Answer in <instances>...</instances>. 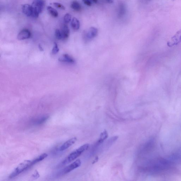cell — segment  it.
<instances>
[{
    "mask_svg": "<svg viewBox=\"0 0 181 181\" xmlns=\"http://www.w3.org/2000/svg\"><path fill=\"white\" fill-rule=\"evenodd\" d=\"M48 156V155L46 153H44L41 154L39 156L37 157V158L33 159V160H32V166L34 165H35L36 163H38L39 162L42 161L44 160V159L46 158Z\"/></svg>",
    "mask_w": 181,
    "mask_h": 181,
    "instance_id": "obj_14",
    "label": "cell"
},
{
    "mask_svg": "<svg viewBox=\"0 0 181 181\" xmlns=\"http://www.w3.org/2000/svg\"><path fill=\"white\" fill-rule=\"evenodd\" d=\"M59 51V49L57 44L56 43H54V47L52 51V53L53 55H56L57 54Z\"/></svg>",
    "mask_w": 181,
    "mask_h": 181,
    "instance_id": "obj_19",
    "label": "cell"
},
{
    "mask_svg": "<svg viewBox=\"0 0 181 181\" xmlns=\"http://www.w3.org/2000/svg\"><path fill=\"white\" fill-rule=\"evenodd\" d=\"M109 3H113V0H107Z\"/></svg>",
    "mask_w": 181,
    "mask_h": 181,
    "instance_id": "obj_24",
    "label": "cell"
},
{
    "mask_svg": "<svg viewBox=\"0 0 181 181\" xmlns=\"http://www.w3.org/2000/svg\"><path fill=\"white\" fill-rule=\"evenodd\" d=\"M77 139L76 137H73L65 142L64 143L60 146L59 148L60 151H63L68 149L74 144L77 141Z\"/></svg>",
    "mask_w": 181,
    "mask_h": 181,
    "instance_id": "obj_7",
    "label": "cell"
},
{
    "mask_svg": "<svg viewBox=\"0 0 181 181\" xmlns=\"http://www.w3.org/2000/svg\"><path fill=\"white\" fill-rule=\"evenodd\" d=\"M98 33V30L94 27H91L84 31L83 35L84 42L86 43L90 42L97 36Z\"/></svg>",
    "mask_w": 181,
    "mask_h": 181,
    "instance_id": "obj_4",
    "label": "cell"
},
{
    "mask_svg": "<svg viewBox=\"0 0 181 181\" xmlns=\"http://www.w3.org/2000/svg\"><path fill=\"white\" fill-rule=\"evenodd\" d=\"M55 35L57 39L58 40H62V37L61 30L59 29H56L55 31Z\"/></svg>",
    "mask_w": 181,
    "mask_h": 181,
    "instance_id": "obj_18",
    "label": "cell"
},
{
    "mask_svg": "<svg viewBox=\"0 0 181 181\" xmlns=\"http://www.w3.org/2000/svg\"><path fill=\"white\" fill-rule=\"evenodd\" d=\"M32 166V160H26L23 161L19 164L17 167L11 173L9 176V178L12 179L16 177Z\"/></svg>",
    "mask_w": 181,
    "mask_h": 181,
    "instance_id": "obj_2",
    "label": "cell"
},
{
    "mask_svg": "<svg viewBox=\"0 0 181 181\" xmlns=\"http://www.w3.org/2000/svg\"><path fill=\"white\" fill-rule=\"evenodd\" d=\"M30 31L28 29H23L18 34L17 38L19 40H24L29 38L31 37Z\"/></svg>",
    "mask_w": 181,
    "mask_h": 181,
    "instance_id": "obj_8",
    "label": "cell"
},
{
    "mask_svg": "<svg viewBox=\"0 0 181 181\" xmlns=\"http://www.w3.org/2000/svg\"><path fill=\"white\" fill-rule=\"evenodd\" d=\"M71 25L72 28L75 31L78 30L80 27V23L78 20L75 18L72 19Z\"/></svg>",
    "mask_w": 181,
    "mask_h": 181,
    "instance_id": "obj_15",
    "label": "cell"
},
{
    "mask_svg": "<svg viewBox=\"0 0 181 181\" xmlns=\"http://www.w3.org/2000/svg\"><path fill=\"white\" fill-rule=\"evenodd\" d=\"M54 5L56 7V8L62 10L65 9V8L64 6L62 5L61 4L59 3H54Z\"/></svg>",
    "mask_w": 181,
    "mask_h": 181,
    "instance_id": "obj_21",
    "label": "cell"
},
{
    "mask_svg": "<svg viewBox=\"0 0 181 181\" xmlns=\"http://www.w3.org/2000/svg\"><path fill=\"white\" fill-rule=\"evenodd\" d=\"M59 60L60 62H66L70 64H74L76 62L75 60L73 57L67 54L62 55L59 57Z\"/></svg>",
    "mask_w": 181,
    "mask_h": 181,
    "instance_id": "obj_10",
    "label": "cell"
},
{
    "mask_svg": "<svg viewBox=\"0 0 181 181\" xmlns=\"http://www.w3.org/2000/svg\"><path fill=\"white\" fill-rule=\"evenodd\" d=\"M92 1L94 2L95 3H97L98 2V0H92Z\"/></svg>",
    "mask_w": 181,
    "mask_h": 181,
    "instance_id": "obj_26",
    "label": "cell"
},
{
    "mask_svg": "<svg viewBox=\"0 0 181 181\" xmlns=\"http://www.w3.org/2000/svg\"><path fill=\"white\" fill-rule=\"evenodd\" d=\"M89 146H90V145L88 144H86L80 147L79 148L72 152L67 157L65 158L64 160L62 162L61 165H67V164L70 163L71 162L76 160L82 154L87 150L89 148Z\"/></svg>",
    "mask_w": 181,
    "mask_h": 181,
    "instance_id": "obj_1",
    "label": "cell"
},
{
    "mask_svg": "<svg viewBox=\"0 0 181 181\" xmlns=\"http://www.w3.org/2000/svg\"><path fill=\"white\" fill-rule=\"evenodd\" d=\"M49 116L48 115H45L43 116L39 117L35 119H33L32 123L34 125H39L44 124L49 119Z\"/></svg>",
    "mask_w": 181,
    "mask_h": 181,
    "instance_id": "obj_11",
    "label": "cell"
},
{
    "mask_svg": "<svg viewBox=\"0 0 181 181\" xmlns=\"http://www.w3.org/2000/svg\"><path fill=\"white\" fill-rule=\"evenodd\" d=\"M33 176L34 178L35 177L36 178H38L39 177V173L37 171H35L34 174L33 175Z\"/></svg>",
    "mask_w": 181,
    "mask_h": 181,
    "instance_id": "obj_23",
    "label": "cell"
},
{
    "mask_svg": "<svg viewBox=\"0 0 181 181\" xmlns=\"http://www.w3.org/2000/svg\"><path fill=\"white\" fill-rule=\"evenodd\" d=\"M83 2L84 4L86 5L91 6V2L89 1V0H83Z\"/></svg>",
    "mask_w": 181,
    "mask_h": 181,
    "instance_id": "obj_22",
    "label": "cell"
},
{
    "mask_svg": "<svg viewBox=\"0 0 181 181\" xmlns=\"http://www.w3.org/2000/svg\"><path fill=\"white\" fill-rule=\"evenodd\" d=\"M71 7L74 10L77 11H80L81 9V5L76 1H74L72 2L71 5Z\"/></svg>",
    "mask_w": 181,
    "mask_h": 181,
    "instance_id": "obj_16",
    "label": "cell"
},
{
    "mask_svg": "<svg viewBox=\"0 0 181 181\" xmlns=\"http://www.w3.org/2000/svg\"><path fill=\"white\" fill-rule=\"evenodd\" d=\"M61 32L62 35L63 40H66L68 38L70 35L69 28L66 25L62 26L61 29Z\"/></svg>",
    "mask_w": 181,
    "mask_h": 181,
    "instance_id": "obj_13",
    "label": "cell"
},
{
    "mask_svg": "<svg viewBox=\"0 0 181 181\" xmlns=\"http://www.w3.org/2000/svg\"><path fill=\"white\" fill-rule=\"evenodd\" d=\"M181 43V30L176 33L167 43L169 47H172Z\"/></svg>",
    "mask_w": 181,
    "mask_h": 181,
    "instance_id": "obj_5",
    "label": "cell"
},
{
    "mask_svg": "<svg viewBox=\"0 0 181 181\" xmlns=\"http://www.w3.org/2000/svg\"><path fill=\"white\" fill-rule=\"evenodd\" d=\"M108 134L107 131L106 130H104L101 134L94 148L96 149L100 146L108 138Z\"/></svg>",
    "mask_w": 181,
    "mask_h": 181,
    "instance_id": "obj_9",
    "label": "cell"
},
{
    "mask_svg": "<svg viewBox=\"0 0 181 181\" xmlns=\"http://www.w3.org/2000/svg\"><path fill=\"white\" fill-rule=\"evenodd\" d=\"M81 165V161L78 159L63 170L61 173V174L63 175L67 174L71 172L72 171L78 168Z\"/></svg>",
    "mask_w": 181,
    "mask_h": 181,
    "instance_id": "obj_6",
    "label": "cell"
},
{
    "mask_svg": "<svg viewBox=\"0 0 181 181\" xmlns=\"http://www.w3.org/2000/svg\"><path fill=\"white\" fill-rule=\"evenodd\" d=\"M23 13L27 17H32L33 10L32 7L29 4H24L22 7Z\"/></svg>",
    "mask_w": 181,
    "mask_h": 181,
    "instance_id": "obj_12",
    "label": "cell"
},
{
    "mask_svg": "<svg viewBox=\"0 0 181 181\" xmlns=\"http://www.w3.org/2000/svg\"><path fill=\"white\" fill-rule=\"evenodd\" d=\"M47 10L49 11L50 14L54 18H57L59 14L56 10L55 9L52 7L48 6L47 7Z\"/></svg>",
    "mask_w": 181,
    "mask_h": 181,
    "instance_id": "obj_17",
    "label": "cell"
},
{
    "mask_svg": "<svg viewBox=\"0 0 181 181\" xmlns=\"http://www.w3.org/2000/svg\"><path fill=\"white\" fill-rule=\"evenodd\" d=\"M45 5L44 0H34L31 5L33 10L32 17L38 18L44 9Z\"/></svg>",
    "mask_w": 181,
    "mask_h": 181,
    "instance_id": "obj_3",
    "label": "cell"
},
{
    "mask_svg": "<svg viewBox=\"0 0 181 181\" xmlns=\"http://www.w3.org/2000/svg\"><path fill=\"white\" fill-rule=\"evenodd\" d=\"M71 15L70 14L67 13L64 16V21L65 23H68L71 20Z\"/></svg>",
    "mask_w": 181,
    "mask_h": 181,
    "instance_id": "obj_20",
    "label": "cell"
},
{
    "mask_svg": "<svg viewBox=\"0 0 181 181\" xmlns=\"http://www.w3.org/2000/svg\"><path fill=\"white\" fill-rule=\"evenodd\" d=\"M39 49L41 50V51H43V48L40 45H39Z\"/></svg>",
    "mask_w": 181,
    "mask_h": 181,
    "instance_id": "obj_25",
    "label": "cell"
}]
</instances>
